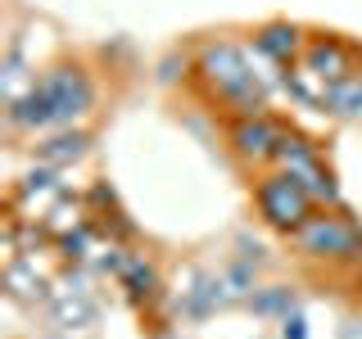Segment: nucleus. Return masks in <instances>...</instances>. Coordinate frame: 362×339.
<instances>
[{"label":"nucleus","mask_w":362,"mask_h":339,"mask_svg":"<svg viewBox=\"0 0 362 339\" xmlns=\"http://www.w3.org/2000/svg\"><path fill=\"white\" fill-rule=\"evenodd\" d=\"M190 73L204 86V95L218 100L235 118H254L267 113V82L254 73L249 50L231 37H204L190 54Z\"/></svg>","instance_id":"obj_1"},{"label":"nucleus","mask_w":362,"mask_h":339,"mask_svg":"<svg viewBox=\"0 0 362 339\" xmlns=\"http://www.w3.org/2000/svg\"><path fill=\"white\" fill-rule=\"evenodd\" d=\"M32 86L45 95V105H50V118L54 127H82V122L95 113L100 105V86H95V73L82 64V59H59L50 68H41V77H32Z\"/></svg>","instance_id":"obj_2"},{"label":"nucleus","mask_w":362,"mask_h":339,"mask_svg":"<svg viewBox=\"0 0 362 339\" xmlns=\"http://www.w3.org/2000/svg\"><path fill=\"white\" fill-rule=\"evenodd\" d=\"M254 208H258V218H263L272 231L294 235L317 208H322V203H317L308 190H303L299 177H290V172H281V167H272V172H263V177L254 181Z\"/></svg>","instance_id":"obj_3"},{"label":"nucleus","mask_w":362,"mask_h":339,"mask_svg":"<svg viewBox=\"0 0 362 339\" xmlns=\"http://www.w3.org/2000/svg\"><path fill=\"white\" fill-rule=\"evenodd\" d=\"M290 240L313 263H362V231L339 208H317Z\"/></svg>","instance_id":"obj_4"},{"label":"nucleus","mask_w":362,"mask_h":339,"mask_svg":"<svg viewBox=\"0 0 362 339\" xmlns=\"http://www.w3.org/2000/svg\"><path fill=\"white\" fill-rule=\"evenodd\" d=\"M272 167L299 177L303 190H308V195L322 203V208H339V186H335L331 167L322 163V150H317L313 136L286 127V136H281V145H276V158H272Z\"/></svg>","instance_id":"obj_5"},{"label":"nucleus","mask_w":362,"mask_h":339,"mask_svg":"<svg viewBox=\"0 0 362 339\" xmlns=\"http://www.w3.org/2000/svg\"><path fill=\"white\" fill-rule=\"evenodd\" d=\"M281 136H286V122H281L276 113H254V118H231V127H226V145H231L235 163L272 167Z\"/></svg>","instance_id":"obj_6"},{"label":"nucleus","mask_w":362,"mask_h":339,"mask_svg":"<svg viewBox=\"0 0 362 339\" xmlns=\"http://www.w3.org/2000/svg\"><path fill=\"white\" fill-rule=\"evenodd\" d=\"M354 59H358V54L349 50L335 32H313L308 45H303V54H299V68H303V73H313L322 86H331V82L354 77Z\"/></svg>","instance_id":"obj_7"},{"label":"nucleus","mask_w":362,"mask_h":339,"mask_svg":"<svg viewBox=\"0 0 362 339\" xmlns=\"http://www.w3.org/2000/svg\"><path fill=\"white\" fill-rule=\"evenodd\" d=\"M303 45H308V32L290 18H272V23H258L254 28V50L276 68H294L299 54H303Z\"/></svg>","instance_id":"obj_8"},{"label":"nucleus","mask_w":362,"mask_h":339,"mask_svg":"<svg viewBox=\"0 0 362 339\" xmlns=\"http://www.w3.org/2000/svg\"><path fill=\"white\" fill-rule=\"evenodd\" d=\"M86 150H90V131L86 127H59V131L45 136V141H37V163L68 167V163H77V158H86Z\"/></svg>","instance_id":"obj_9"},{"label":"nucleus","mask_w":362,"mask_h":339,"mask_svg":"<svg viewBox=\"0 0 362 339\" xmlns=\"http://www.w3.org/2000/svg\"><path fill=\"white\" fill-rule=\"evenodd\" d=\"M122 290L132 294V303H154L158 294H163V271H158L154 258H145V254H136L127 258V267H122Z\"/></svg>","instance_id":"obj_10"},{"label":"nucleus","mask_w":362,"mask_h":339,"mask_svg":"<svg viewBox=\"0 0 362 339\" xmlns=\"http://www.w3.org/2000/svg\"><path fill=\"white\" fill-rule=\"evenodd\" d=\"M322 113H331V118H362V73L344 77V82H331L322 90Z\"/></svg>","instance_id":"obj_11"},{"label":"nucleus","mask_w":362,"mask_h":339,"mask_svg":"<svg viewBox=\"0 0 362 339\" xmlns=\"http://www.w3.org/2000/svg\"><path fill=\"white\" fill-rule=\"evenodd\" d=\"M249 312L263 316V321H272V316H290L294 308H299V294H294V285H258L254 294H249Z\"/></svg>","instance_id":"obj_12"},{"label":"nucleus","mask_w":362,"mask_h":339,"mask_svg":"<svg viewBox=\"0 0 362 339\" xmlns=\"http://www.w3.org/2000/svg\"><path fill=\"white\" fill-rule=\"evenodd\" d=\"M54 316H59L64 326H77V331H82V326L95 321V308L82 303V299H59V303H54Z\"/></svg>","instance_id":"obj_13"},{"label":"nucleus","mask_w":362,"mask_h":339,"mask_svg":"<svg viewBox=\"0 0 362 339\" xmlns=\"http://www.w3.org/2000/svg\"><path fill=\"white\" fill-rule=\"evenodd\" d=\"M281 339H308V316L294 308L290 316H281Z\"/></svg>","instance_id":"obj_14"},{"label":"nucleus","mask_w":362,"mask_h":339,"mask_svg":"<svg viewBox=\"0 0 362 339\" xmlns=\"http://www.w3.org/2000/svg\"><path fill=\"white\" fill-rule=\"evenodd\" d=\"M163 339H181V335H163Z\"/></svg>","instance_id":"obj_15"}]
</instances>
